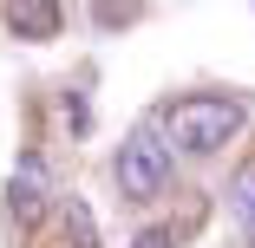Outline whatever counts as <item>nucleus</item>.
<instances>
[{
    "instance_id": "nucleus-1",
    "label": "nucleus",
    "mask_w": 255,
    "mask_h": 248,
    "mask_svg": "<svg viewBox=\"0 0 255 248\" xmlns=\"http://www.w3.org/2000/svg\"><path fill=\"white\" fill-rule=\"evenodd\" d=\"M242 118H249L242 98L190 91V98H177V105L164 111V144H170V151H183V157H216L223 144L242 131Z\"/></svg>"
},
{
    "instance_id": "nucleus-2",
    "label": "nucleus",
    "mask_w": 255,
    "mask_h": 248,
    "mask_svg": "<svg viewBox=\"0 0 255 248\" xmlns=\"http://www.w3.org/2000/svg\"><path fill=\"white\" fill-rule=\"evenodd\" d=\"M170 170H177V151L164 144V131H150V124H137L118 144V164H112L125 203H157V196L170 189Z\"/></svg>"
},
{
    "instance_id": "nucleus-3",
    "label": "nucleus",
    "mask_w": 255,
    "mask_h": 248,
    "mask_svg": "<svg viewBox=\"0 0 255 248\" xmlns=\"http://www.w3.org/2000/svg\"><path fill=\"white\" fill-rule=\"evenodd\" d=\"M46 203H53V170H46L39 151H26V157L13 164V183H7V216H13V229H33V222L46 216Z\"/></svg>"
},
{
    "instance_id": "nucleus-4",
    "label": "nucleus",
    "mask_w": 255,
    "mask_h": 248,
    "mask_svg": "<svg viewBox=\"0 0 255 248\" xmlns=\"http://www.w3.org/2000/svg\"><path fill=\"white\" fill-rule=\"evenodd\" d=\"M7 26L20 33V39H33V46H46V39H59V26H66V13H59V0H7Z\"/></svg>"
},
{
    "instance_id": "nucleus-5",
    "label": "nucleus",
    "mask_w": 255,
    "mask_h": 248,
    "mask_svg": "<svg viewBox=\"0 0 255 248\" xmlns=\"http://www.w3.org/2000/svg\"><path fill=\"white\" fill-rule=\"evenodd\" d=\"M229 209H236V222H242V235H249V248H255V157L229 176Z\"/></svg>"
},
{
    "instance_id": "nucleus-6",
    "label": "nucleus",
    "mask_w": 255,
    "mask_h": 248,
    "mask_svg": "<svg viewBox=\"0 0 255 248\" xmlns=\"http://www.w3.org/2000/svg\"><path fill=\"white\" fill-rule=\"evenodd\" d=\"M66 248H98V222H92V209L79 203H66Z\"/></svg>"
},
{
    "instance_id": "nucleus-7",
    "label": "nucleus",
    "mask_w": 255,
    "mask_h": 248,
    "mask_svg": "<svg viewBox=\"0 0 255 248\" xmlns=\"http://www.w3.org/2000/svg\"><path fill=\"white\" fill-rule=\"evenodd\" d=\"M131 248H177V235H170V229H144Z\"/></svg>"
}]
</instances>
